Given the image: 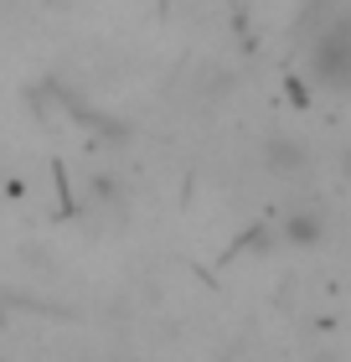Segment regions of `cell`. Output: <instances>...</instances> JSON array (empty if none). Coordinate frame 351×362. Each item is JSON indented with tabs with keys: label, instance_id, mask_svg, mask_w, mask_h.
Wrapping results in <instances>:
<instances>
[{
	"label": "cell",
	"instance_id": "1",
	"mask_svg": "<svg viewBox=\"0 0 351 362\" xmlns=\"http://www.w3.org/2000/svg\"><path fill=\"white\" fill-rule=\"evenodd\" d=\"M315 78L331 88H351V21H336L315 42Z\"/></svg>",
	"mask_w": 351,
	"mask_h": 362
}]
</instances>
